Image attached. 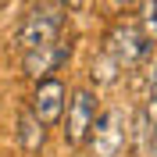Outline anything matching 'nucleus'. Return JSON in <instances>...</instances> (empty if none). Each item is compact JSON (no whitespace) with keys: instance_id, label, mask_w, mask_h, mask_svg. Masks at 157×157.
<instances>
[{"instance_id":"nucleus-1","label":"nucleus","mask_w":157,"mask_h":157,"mask_svg":"<svg viewBox=\"0 0 157 157\" xmlns=\"http://www.w3.org/2000/svg\"><path fill=\"white\" fill-rule=\"evenodd\" d=\"M61 36H64V14H61V7H47V4L32 7L25 14V21H21V29H18L21 50L47 47V43H54Z\"/></svg>"},{"instance_id":"nucleus-2","label":"nucleus","mask_w":157,"mask_h":157,"mask_svg":"<svg viewBox=\"0 0 157 157\" xmlns=\"http://www.w3.org/2000/svg\"><path fill=\"white\" fill-rule=\"evenodd\" d=\"M64 107H68V118H61L64 121V143L68 147H86V136L93 128V121H97V114H100L97 97L89 89H75L71 100H64Z\"/></svg>"},{"instance_id":"nucleus-3","label":"nucleus","mask_w":157,"mask_h":157,"mask_svg":"<svg viewBox=\"0 0 157 157\" xmlns=\"http://www.w3.org/2000/svg\"><path fill=\"white\" fill-rule=\"evenodd\" d=\"M125 136H128V128H125L121 111H104V114H97L86 143L93 150V157H118L125 147Z\"/></svg>"},{"instance_id":"nucleus-4","label":"nucleus","mask_w":157,"mask_h":157,"mask_svg":"<svg viewBox=\"0 0 157 157\" xmlns=\"http://www.w3.org/2000/svg\"><path fill=\"white\" fill-rule=\"evenodd\" d=\"M39 86H36V93H32V114L39 118V121H43V125H57L61 118H64V97H68V93H64V82H61V78H36Z\"/></svg>"},{"instance_id":"nucleus-5","label":"nucleus","mask_w":157,"mask_h":157,"mask_svg":"<svg viewBox=\"0 0 157 157\" xmlns=\"http://www.w3.org/2000/svg\"><path fill=\"white\" fill-rule=\"evenodd\" d=\"M147 54V32H139L136 25H118L107 39V57L118 68H132L139 57Z\"/></svg>"},{"instance_id":"nucleus-6","label":"nucleus","mask_w":157,"mask_h":157,"mask_svg":"<svg viewBox=\"0 0 157 157\" xmlns=\"http://www.w3.org/2000/svg\"><path fill=\"white\" fill-rule=\"evenodd\" d=\"M68 50H71V43L64 36L54 39V43H47V47L25 50V75H29V78H47L50 71H57L61 64H64Z\"/></svg>"},{"instance_id":"nucleus-7","label":"nucleus","mask_w":157,"mask_h":157,"mask_svg":"<svg viewBox=\"0 0 157 157\" xmlns=\"http://www.w3.org/2000/svg\"><path fill=\"white\" fill-rule=\"evenodd\" d=\"M18 139H21V147L29 150V154H36V150L43 147V139H47V125H43L32 111H21V118H18Z\"/></svg>"},{"instance_id":"nucleus-8","label":"nucleus","mask_w":157,"mask_h":157,"mask_svg":"<svg viewBox=\"0 0 157 157\" xmlns=\"http://www.w3.org/2000/svg\"><path fill=\"white\" fill-rule=\"evenodd\" d=\"M150 154L157 157V128H154V139H150Z\"/></svg>"},{"instance_id":"nucleus-9","label":"nucleus","mask_w":157,"mask_h":157,"mask_svg":"<svg viewBox=\"0 0 157 157\" xmlns=\"http://www.w3.org/2000/svg\"><path fill=\"white\" fill-rule=\"evenodd\" d=\"M61 4H68V7H82V0H61Z\"/></svg>"}]
</instances>
